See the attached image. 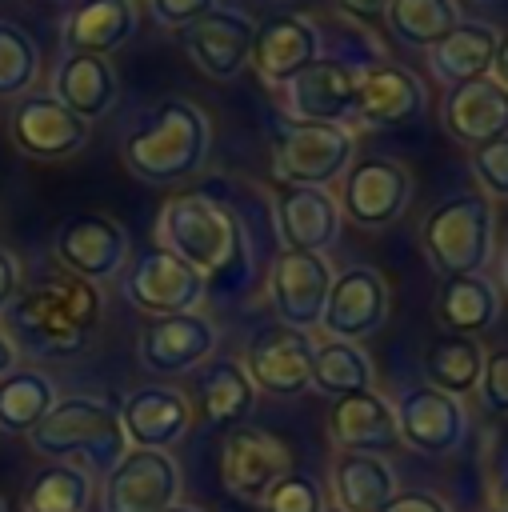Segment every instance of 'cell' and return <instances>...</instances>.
<instances>
[{
    "instance_id": "6da1fadb",
    "label": "cell",
    "mask_w": 508,
    "mask_h": 512,
    "mask_svg": "<svg viewBox=\"0 0 508 512\" xmlns=\"http://www.w3.org/2000/svg\"><path fill=\"white\" fill-rule=\"evenodd\" d=\"M156 232H160V248H168L184 264H192L208 280V288L244 280L248 228L224 196H216V192H180V196L164 200Z\"/></svg>"
},
{
    "instance_id": "7a4b0ae2",
    "label": "cell",
    "mask_w": 508,
    "mask_h": 512,
    "mask_svg": "<svg viewBox=\"0 0 508 512\" xmlns=\"http://www.w3.org/2000/svg\"><path fill=\"white\" fill-rule=\"evenodd\" d=\"M8 340L16 352L60 360L88 348L96 324H100V292L80 276H52L32 288H20V296L4 312Z\"/></svg>"
},
{
    "instance_id": "3957f363",
    "label": "cell",
    "mask_w": 508,
    "mask_h": 512,
    "mask_svg": "<svg viewBox=\"0 0 508 512\" xmlns=\"http://www.w3.org/2000/svg\"><path fill=\"white\" fill-rule=\"evenodd\" d=\"M124 168L144 184H180L204 168L212 152V120L184 96L152 104L124 136Z\"/></svg>"
},
{
    "instance_id": "277c9868",
    "label": "cell",
    "mask_w": 508,
    "mask_h": 512,
    "mask_svg": "<svg viewBox=\"0 0 508 512\" xmlns=\"http://www.w3.org/2000/svg\"><path fill=\"white\" fill-rule=\"evenodd\" d=\"M28 444L44 460H64L80 472H92V468L112 472L128 452L120 408L100 400V396H64V400H56L52 412L28 432Z\"/></svg>"
},
{
    "instance_id": "5b68a950",
    "label": "cell",
    "mask_w": 508,
    "mask_h": 512,
    "mask_svg": "<svg viewBox=\"0 0 508 512\" xmlns=\"http://www.w3.org/2000/svg\"><path fill=\"white\" fill-rule=\"evenodd\" d=\"M428 264L448 276H484L496 252V208L484 192L444 196L420 224Z\"/></svg>"
},
{
    "instance_id": "8992f818",
    "label": "cell",
    "mask_w": 508,
    "mask_h": 512,
    "mask_svg": "<svg viewBox=\"0 0 508 512\" xmlns=\"http://www.w3.org/2000/svg\"><path fill=\"white\" fill-rule=\"evenodd\" d=\"M268 140H272V172L284 188H332L356 156V136L348 124L276 116Z\"/></svg>"
},
{
    "instance_id": "52a82bcc",
    "label": "cell",
    "mask_w": 508,
    "mask_h": 512,
    "mask_svg": "<svg viewBox=\"0 0 508 512\" xmlns=\"http://www.w3.org/2000/svg\"><path fill=\"white\" fill-rule=\"evenodd\" d=\"M128 304L144 316H180V312H196V304L208 292V280L184 264L176 252L168 248H148L140 256H132L124 264V280H120Z\"/></svg>"
},
{
    "instance_id": "ba28073f",
    "label": "cell",
    "mask_w": 508,
    "mask_h": 512,
    "mask_svg": "<svg viewBox=\"0 0 508 512\" xmlns=\"http://www.w3.org/2000/svg\"><path fill=\"white\" fill-rule=\"evenodd\" d=\"M336 204H340V216L360 228H388L412 204V172L388 156L352 160L348 172L340 176Z\"/></svg>"
},
{
    "instance_id": "9c48e42d",
    "label": "cell",
    "mask_w": 508,
    "mask_h": 512,
    "mask_svg": "<svg viewBox=\"0 0 508 512\" xmlns=\"http://www.w3.org/2000/svg\"><path fill=\"white\" fill-rule=\"evenodd\" d=\"M312 352H316V340L308 332L272 320L248 336L244 372L256 384V392H272L288 400L312 388Z\"/></svg>"
},
{
    "instance_id": "30bf717a",
    "label": "cell",
    "mask_w": 508,
    "mask_h": 512,
    "mask_svg": "<svg viewBox=\"0 0 508 512\" xmlns=\"http://www.w3.org/2000/svg\"><path fill=\"white\" fill-rule=\"evenodd\" d=\"M56 260L64 264L68 276H80L88 284L112 280L128 264V232L120 220L104 212H72L60 220L56 240H52Z\"/></svg>"
},
{
    "instance_id": "8fae6325",
    "label": "cell",
    "mask_w": 508,
    "mask_h": 512,
    "mask_svg": "<svg viewBox=\"0 0 508 512\" xmlns=\"http://www.w3.org/2000/svg\"><path fill=\"white\" fill-rule=\"evenodd\" d=\"M288 448L264 432V428H232L224 436V448H220V484L232 500H244V504H264L268 492L276 488V480H284L292 468H288Z\"/></svg>"
},
{
    "instance_id": "7c38bea8",
    "label": "cell",
    "mask_w": 508,
    "mask_h": 512,
    "mask_svg": "<svg viewBox=\"0 0 508 512\" xmlns=\"http://www.w3.org/2000/svg\"><path fill=\"white\" fill-rule=\"evenodd\" d=\"M332 276L336 272L328 268L324 256L284 248L272 260V272H268V300H272L276 320L288 324V328H300V332L320 328Z\"/></svg>"
},
{
    "instance_id": "4fadbf2b",
    "label": "cell",
    "mask_w": 508,
    "mask_h": 512,
    "mask_svg": "<svg viewBox=\"0 0 508 512\" xmlns=\"http://www.w3.org/2000/svg\"><path fill=\"white\" fill-rule=\"evenodd\" d=\"M388 320V280L372 264H352L332 276L320 328L328 340L360 344Z\"/></svg>"
},
{
    "instance_id": "5bb4252c",
    "label": "cell",
    "mask_w": 508,
    "mask_h": 512,
    "mask_svg": "<svg viewBox=\"0 0 508 512\" xmlns=\"http://www.w3.org/2000/svg\"><path fill=\"white\" fill-rule=\"evenodd\" d=\"M392 408H396L400 444H408L424 456H448L468 436L464 404L456 396L432 388V384H408Z\"/></svg>"
},
{
    "instance_id": "9a60e30c",
    "label": "cell",
    "mask_w": 508,
    "mask_h": 512,
    "mask_svg": "<svg viewBox=\"0 0 508 512\" xmlns=\"http://www.w3.org/2000/svg\"><path fill=\"white\" fill-rule=\"evenodd\" d=\"M180 496V468L168 452L128 448L108 472L100 508L104 512H164Z\"/></svg>"
},
{
    "instance_id": "2e32d148",
    "label": "cell",
    "mask_w": 508,
    "mask_h": 512,
    "mask_svg": "<svg viewBox=\"0 0 508 512\" xmlns=\"http://www.w3.org/2000/svg\"><path fill=\"white\" fill-rule=\"evenodd\" d=\"M184 52L208 80H236L248 60H252V40H256V20L240 8H212L196 24L180 32Z\"/></svg>"
},
{
    "instance_id": "e0dca14e",
    "label": "cell",
    "mask_w": 508,
    "mask_h": 512,
    "mask_svg": "<svg viewBox=\"0 0 508 512\" xmlns=\"http://www.w3.org/2000/svg\"><path fill=\"white\" fill-rule=\"evenodd\" d=\"M12 144L32 160H68L88 144V124L72 116L52 92L48 96H20L8 116Z\"/></svg>"
},
{
    "instance_id": "ac0fdd59",
    "label": "cell",
    "mask_w": 508,
    "mask_h": 512,
    "mask_svg": "<svg viewBox=\"0 0 508 512\" xmlns=\"http://www.w3.org/2000/svg\"><path fill=\"white\" fill-rule=\"evenodd\" d=\"M356 80L360 68L344 56H316L300 76L284 84L288 92V112L296 120H316V124H348L356 108Z\"/></svg>"
},
{
    "instance_id": "d6986e66",
    "label": "cell",
    "mask_w": 508,
    "mask_h": 512,
    "mask_svg": "<svg viewBox=\"0 0 508 512\" xmlns=\"http://www.w3.org/2000/svg\"><path fill=\"white\" fill-rule=\"evenodd\" d=\"M216 348V324L200 312H180V316H156L144 324L136 356L148 372L156 376H180L200 368Z\"/></svg>"
},
{
    "instance_id": "ffe728a7",
    "label": "cell",
    "mask_w": 508,
    "mask_h": 512,
    "mask_svg": "<svg viewBox=\"0 0 508 512\" xmlns=\"http://www.w3.org/2000/svg\"><path fill=\"white\" fill-rule=\"evenodd\" d=\"M424 104H428L424 84L404 64L380 60L372 68H360L352 120L364 128H400V124L420 120Z\"/></svg>"
},
{
    "instance_id": "44dd1931",
    "label": "cell",
    "mask_w": 508,
    "mask_h": 512,
    "mask_svg": "<svg viewBox=\"0 0 508 512\" xmlns=\"http://www.w3.org/2000/svg\"><path fill=\"white\" fill-rule=\"evenodd\" d=\"M444 132L464 148H484L500 136H508V88L496 76L464 80L444 92L440 104Z\"/></svg>"
},
{
    "instance_id": "7402d4cb",
    "label": "cell",
    "mask_w": 508,
    "mask_h": 512,
    "mask_svg": "<svg viewBox=\"0 0 508 512\" xmlns=\"http://www.w3.org/2000/svg\"><path fill=\"white\" fill-rule=\"evenodd\" d=\"M316 56H320L316 24L308 16H296V12H276V16H264L256 24V40H252V60L248 64L260 72L264 84L284 88Z\"/></svg>"
},
{
    "instance_id": "603a6c76",
    "label": "cell",
    "mask_w": 508,
    "mask_h": 512,
    "mask_svg": "<svg viewBox=\"0 0 508 512\" xmlns=\"http://www.w3.org/2000/svg\"><path fill=\"white\" fill-rule=\"evenodd\" d=\"M276 232L292 252H332L340 240V204L328 188H280L272 200Z\"/></svg>"
},
{
    "instance_id": "cb8c5ba5",
    "label": "cell",
    "mask_w": 508,
    "mask_h": 512,
    "mask_svg": "<svg viewBox=\"0 0 508 512\" xmlns=\"http://www.w3.org/2000/svg\"><path fill=\"white\" fill-rule=\"evenodd\" d=\"M120 424L132 448L168 452L192 424L188 396L168 384H140L120 400Z\"/></svg>"
},
{
    "instance_id": "d4e9b609",
    "label": "cell",
    "mask_w": 508,
    "mask_h": 512,
    "mask_svg": "<svg viewBox=\"0 0 508 512\" xmlns=\"http://www.w3.org/2000/svg\"><path fill=\"white\" fill-rule=\"evenodd\" d=\"M328 436L340 452H356V456H388L400 448V428H396V408L364 388V392H352L344 400L332 404L328 412Z\"/></svg>"
},
{
    "instance_id": "484cf974",
    "label": "cell",
    "mask_w": 508,
    "mask_h": 512,
    "mask_svg": "<svg viewBox=\"0 0 508 512\" xmlns=\"http://www.w3.org/2000/svg\"><path fill=\"white\" fill-rule=\"evenodd\" d=\"M52 96L80 116L84 124L100 120L116 104V72L104 56H84V52H64V60L52 72Z\"/></svg>"
},
{
    "instance_id": "4316f807",
    "label": "cell",
    "mask_w": 508,
    "mask_h": 512,
    "mask_svg": "<svg viewBox=\"0 0 508 512\" xmlns=\"http://www.w3.org/2000/svg\"><path fill=\"white\" fill-rule=\"evenodd\" d=\"M136 32L132 0H80L64 20V48L84 56H112Z\"/></svg>"
},
{
    "instance_id": "83f0119b",
    "label": "cell",
    "mask_w": 508,
    "mask_h": 512,
    "mask_svg": "<svg viewBox=\"0 0 508 512\" xmlns=\"http://www.w3.org/2000/svg\"><path fill=\"white\" fill-rule=\"evenodd\" d=\"M496 44L500 32L484 20H460L436 48H428V64L432 72L452 88L464 80H480L492 76V60H496Z\"/></svg>"
},
{
    "instance_id": "f1b7e54d",
    "label": "cell",
    "mask_w": 508,
    "mask_h": 512,
    "mask_svg": "<svg viewBox=\"0 0 508 512\" xmlns=\"http://www.w3.org/2000/svg\"><path fill=\"white\" fill-rule=\"evenodd\" d=\"M256 408V384L248 380L240 360H208L204 376H200V412L208 420V428L232 432L240 428Z\"/></svg>"
},
{
    "instance_id": "f546056e",
    "label": "cell",
    "mask_w": 508,
    "mask_h": 512,
    "mask_svg": "<svg viewBox=\"0 0 508 512\" xmlns=\"http://www.w3.org/2000/svg\"><path fill=\"white\" fill-rule=\"evenodd\" d=\"M436 316L452 336H480L500 316V292L488 276H448L436 292Z\"/></svg>"
},
{
    "instance_id": "4dcf8cb0",
    "label": "cell",
    "mask_w": 508,
    "mask_h": 512,
    "mask_svg": "<svg viewBox=\"0 0 508 512\" xmlns=\"http://www.w3.org/2000/svg\"><path fill=\"white\" fill-rule=\"evenodd\" d=\"M332 492L344 512H380L396 496V472L380 456L340 452L332 464Z\"/></svg>"
},
{
    "instance_id": "1f68e13d",
    "label": "cell",
    "mask_w": 508,
    "mask_h": 512,
    "mask_svg": "<svg viewBox=\"0 0 508 512\" xmlns=\"http://www.w3.org/2000/svg\"><path fill=\"white\" fill-rule=\"evenodd\" d=\"M56 388L44 372L36 368H12L0 376V432L8 436H28L56 404Z\"/></svg>"
},
{
    "instance_id": "d6a6232c",
    "label": "cell",
    "mask_w": 508,
    "mask_h": 512,
    "mask_svg": "<svg viewBox=\"0 0 508 512\" xmlns=\"http://www.w3.org/2000/svg\"><path fill=\"white\" fill-rule=\"evenodd\" d=\"M384 24L392 40L404 48H436L456 24H460V4L456 0H388Z\"/></svg>"
},
{
    "instance_id": "836d02e7",
    "label": "cell",
    "mask_w": 508,
    "mask_h": 512,
    "mask_svg": "<svg viewBox=\"0 0 508 512\" xmlns=\"http://www.w3.org/2000/svg\"><path fill=\"white\" fill-rule=\"evenodd\" d=\"M480 368H484V348L476 336H440L428 344V356H424V372H428V384L448 392V396H468L476 392L480 384Z\"/></svg>"
},
{
    "instance_id": "e575fe53",
    "label": "cell",
    "mask_w": 508,
    "mask_h": 512,
    "mask_svg": "<svg viewBox=\"0 0 508 512\" xmlns=\"http://www.w3.org/2000/svg\"><path fill=\"white\" fill-rule=\"evenodd\" d=\"M312 388L332 396V400H344L352 392L372 388V360H368V352L360 344H348V340L316 344V352H312Z\"/></svg>"
},
{
    "instance_id": "d590c367",
    "label": "cell",
    "mask_w": 508,
    "mask_h": 512,
    "mask_svg": "<svg viewBox=\"0 0 508 512\" xmlns=\"http://www.w3.org/2000/svg\"><path fill=\"white\" fill-rule=\"evenodd\" d=\"M92 476L72 464H44L24 492V512H88Z\"/></svg>"
},
{
    "instance_id": "8d00e7d4",
    "label": "cell",
    "mask_w": 508,
    "mask_h": 512,
    "mask_svg": "<svg viewBox=\"0 0 508 512\" xmlns=\"http://www.w3.org/2000/svg\"><path fill=\"white\" fill-rule=\"evenodd\" d=\"M40 76V48L36 40L12 24L0 20V100H20Z\"/></svg>"
},
{
    "instance_id": "74e56055",
    "label": "cell",
    "mask_w": 508,
    "mask_h": 512,
    "mask_svg": "<svg viewBox=\"0 0 508 512\" xmlns=\"http://www.w3.org/2000/svg\"><path fill=\"white\" fill-rule=\"evenodd\" d=\"M264 512H324V488L312 476L288 472L264 500Z\"/></svg>"
},
{
    "instance_id": "f35d334b",
    "label": "cell",
    "mask_w": 508,
    "mask_h": 512,
    "mask_svg": "<svg viewBox=\"0 0 508 512\" xmlns=\"http://www.w3.org/2000/svg\"><path fill=\"white\" fill-rule=\"evenodd\" d=\"M472 176L480 180L488 200H508V136L472 148Z\"/></svg>"
},
{
    "instance_id": "ab89813d",
    "label": "cell",
    "mask_w": 508,
    "mask_h": 512,
    "mask_svg": "<svg viewBox=\"0 0 508 512\" xmlns=\"http://www.w3.org/2000/svg\"><path fill=\"white\" fill-rule=\"evenodd\" d=\"M480 404L492 416H508V348L484 352V368H480Z\"/></svg>"
},
{
    "instance_id": "60d3db41",
    "label": "cell",
    "mask_w": 508,
    "mask_h": 512,
    "mask_svg": "<svg viewBox=\"0 0 508 512\" xmlns=\"http://www.w3.org/2000/svg\"><path fill=\"white\" fill-rule=\"evenodd\" d=\"M152 20L160 28H172V32H184L188 24H196L200 16H208L212 8H220V0H144Z\"/></svg>"
},
{
    "instance_id": "b9f144b4",
    "label": "cell",
    "mask_w": 508,
    "mask_h": 512,
    "mask_svg": "<svg viewBox=\"0 0 508 512\" xmlns=\"http://www.w3.org/2000/svg\"><path fill=\"white\" fill-rule=\"evenodd\" d=\"M380 512H448V504L432 492H396Z\"/></svg>"
},
{
    "instance_id": "7bdbcfd3",
    "label": "cell",
    "mask_w": 508,
    "mask_h": 512,
    "mask_svg": "<svg viewBox=\"0 0 508 512\" xmlns=\"http://www.w3.org/2000/svg\"><path fill=\"white\" fill-rule=\"evenodd\" d=\"M16 296H20V260L8 248H0V316Z\"/></svg>"
},
{
    "instance_id": "ee69618b",
    "label": "cell",
    "mask_w": 508,
    "mask_h": 512,
    "mask_svg": "<svg viewBox=\"0 0 508 512\" xmlns=\"http://www.w3.org/2000/svg\"><path fill=\"white\" fill-rule=\"evenodd\" d=\"M336 8L348 12L352 20H376V16H384L388 0H336Z\"/></svg>"
},
{
    "instance_id": "f6af8a7d",
    "label": "cell",
    "mask_w": 508,
    "mask_h": 512,
    "mask_svg": "<svg viewBox=\"0 0 508 512\" xmlns=\"http://www.w3.org/2000/svg\"><path fill=\"white\" fill-rule=\"evenodd\" d=\"M492 76L508 88V32H500V44H496V60H492Z\"/></svg>"
},
{
    "instance_id": "bcb514c9",
    "label": "cell",
    "mask_w": 508,
    "mask_h": 512,
    "mask_svg": "<svg viewBox=\"0 0 508 512\" xmlns=\"http://www.w3.org/2000/svg\"><path fill=\"white\" fill-rule=\"evenodd\" d=\"M12 368H16V344L0 332V376H8Z\"/></svg>"
},
{
    "instance_id": "7dc6e473",
    "label": "cell",
    "mask_w": 508,
    "mask_h": 512,
    "mask_svg": "<svg viewBox=\"0 0 508 512\" xmlns=\"http://www.w3.org/2000/svg\"><path fill=\"white\" fill-rule=\"evenodd\" d=\"M496 504L500 508H508V464L500 468V476H496Z\"/></svg>"
},
{
    "instance_id": "c3c4849f",
    "label": "cell",
    "mask_w": 508,
    "mask_h": 512,
    "mask_svg": "<svg viewBox=\"0 0 508 512\" xmlns=\"http://www.w3.org/2000/svg\"><path fill=\"white\" fill-rule=\"evenodd\" d=\"M500 272H504V288H508V224H504V252H500Z\"/></svg>"
},
{
    "instance_id": "681fc988",
    "label": "cell",
    "mask_w": 508,
    "mask_h": 512,
    "mask_svg": "<svg viewBox=\"0 0 508 512\" xmlns=\"http://www.w3.org/2000/svg\"><path fill=\"white\" fill-rule=\"evenodd\" d=\"M164 512H200V508H192V504H180V500H176V504H172V508H164Z\"/></svg>"
},
{
    "instance_id": "f907efd6",
    "label": "cell",
    "mask_w": 508,
    "mask_h": 512,
    "mask_svg": "<svg viewBox=\"0 0 508 512\" xmlns=\"http://www.w3.org/2000/svg\"><path fill=\"white\" fill-rule=\"evenodd\" d=\"M484 512H508V508H500V504H492V508H484Z\"/></svg>"
},
{
    "instance_id": "816d5d0a",
    "label": "cell",
    "mask_w": 508,
    "mask_h": 512,
    "mask_svg": "<svg viewBox=\"0 0 508 512\" xmlns=\"http://www.w3.org/2000/svg\"><path fill=\"white\" fill-rule=\"evenodd\" d=\"M324 512H344V508H324Z\"/></svg>"
},
{
    "instance_id": "f5cc1de1",
    "label": "cell",
    "mask_w": 508,
    "mask_h": 512,
    "mask_svg": "<svg viewBox=\"0 0 508 512\" xmlns=\"http://www.w3.org/2000/svg\"><path fill=\"white\" fill-rule=\"evenodd\" d=\"M480 4H500V0H480Z\"/></svg>"
},
{
    "instance_id": "db71d44e",
    "label": "cell",
    "mask_w": 508,
    "mask_h": 512,
    "mask_svg": "<svg viewBox=\"0 0 508 512\" xmlns=\"http://www.w3.org/2000/svg\"><path fill=\"white\" fill-rule=\"evenodd\" d=\"M0 512H8V508H4V500H0Z\"/></svg>"
}]
</instances>
